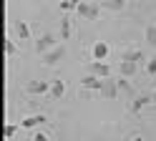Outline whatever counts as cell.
I'll return each mask as SVG.
<instances>
[{
	"label": "cell",
	"mask_w": 156,
	"mask_h": 141,
	"mask_svg": "<svg viewBox=\"0 0 156 141\" xmlns=\"http://www.w3.org/2000/svg\"><path fill=\"white\" fill-rule=\"evenodd\" d=\"M55 48V38L53 35H41V38H38L35 40V50H38V53H51V50Z\"/></svg>",
	"instance_id": "6da1fadb"
},
{
	"label": "cell",
	"mask_w": 156,
	"mask_h": 141,
	"mask_svg": "<svg viewBox=\"0 0 156 141\" xmlns=\"http://www.w3.org/2000/svg\"><path fill=\"white\" fill-rule=\"evenodd\" d=\"M91 56H93V60H98V63H106V58H108V43H103V40L93 43Z\"/></svg>",
	"instance_id": "7a4b0ae2"
},
{
	"label": "cell",
	"mask_w": 156,
	"mask_h": 141,
	"mask_svg": "<svg viewBox=\"0 0 156 141\" xmlns=\"http://www.w3.org/2000/svg\"><path fill=\"white\" fill-rule=\"evenodd\" d=\"M28 93H51V83H45V81H30V83L25 86Z\"/></svg>",
	"instance_id": "3957f363"
},
{
	"label": "cell",
	"mask_w": 156,
	"mask_h": 141,
	"mask_svg": "<svg viewBox=\"0 0 156 141\" xmlns=\"http://www.w3.org/2000/svg\"><path fill=\"white\" fill-rule=\"evenodd\" d=\"M88 70H91V76H96V78H106V76L111 73V68H108V63H98V60H93Z\"/></svg>",
	"instance_id": "277c9868"
},
{
	"label": "cell",
	"mask_w": 156,
	"mask_h": 141,
	"mask_svg": "<svg viewBox=\"0 0 156 141\" xmlns=\"http://www.w3.org/2000/svg\"><path fill=\"white\" fill-rule=\"evenodd\" d=\"M78 15L96 18V15H98V5H93V3H78Z\"/></svg>",
	"instance_id": "5b68a950"
},
{
	"label": "cell",
	"mask_w": 156,
	"mask_h": 141,
	"mask_svg": "<svg viewBox=\"0 0 156 141\" xmlns=\"http://www.w3.org/2000/svg\"><path fill=\"white\" fill-rule=\"evenodd\" d=\"M81 86H83V88H91V91H103V81L96 78V76H86V78L81 81Z\"/></svg>",
	"instance_id": "8992f818"
},
{
	"label": "cell",
	"mask_w": 156,
	"mask_h": 141,
	"mask_svg": "<svg viewBox=\"0 0 156 141\" xmlns=\"http://www.w3.org/2000/svg\"><path fill=\"white\" fill-rule=\"evenodd\" d=\"M149 103H154V96H136L133 103H131V111H133V114H139V111L144 106H149Z\"/></svg>",
	"instance_id": "52a82bcc"
},
{
	"label": "cell",
	"mask_w": 156,
	"mask_h": 141,
	"mask_svg": "<svg viewBox=\"0 0 156 141\" xmlns=\"http://www.w3.org/2000/svg\"><path fill=\"white\" fill-rule=\"evenodd\" d=\"M61 58H63V48H53L51 53H45V56H43V60H45L48 66H53V63H58V60H61Z\"/></svg>",
	"instance_id": "ba28073f"
},
{
	"label": "cell",
	"mask_w": 156,
	"mask_h": 141,
	"mask_svg": "<svg viewBox=\"0 0 156 141\" xmlns=\"http://www.w3.org/2000/svg\"><path fill=\"white\" fill-rule=\"evenodd\" d=\"M63 93H66V83H63L61 78H55L53 83H51V96H53V98H61Z\"/></svg>",
	"instance_id": "9c48e42d"
},
{
	"label": "cell",
	"mask_w": 156,
	"mask_h": 141,
	"mask_svg": "<svg viewBox=\"0 0 156 141\" xmlns=\"http://www.w3.org/2000/svg\"><path fill=\"white\" fill-rule=\"evenodd\" d=\"M45 121V114H35V116H30V118H23V128H33V126H38V124H43Z\"/></svg>",
	"instance_id": "30bf717a"
},
{
	"label": "cell",
	"mask_w": 156,
	"mask_h": 141,
	"mask_svg": "<svg viewBox=\"0 0 156 141\" xmlns=\"http://www.w3.org/2000/svg\"><path fill=\"white\" fill-rule=\"evenodd\" d=\"M141 58H144V53H141L139 48H131V50H126V53H123V60H129V63H139Z\"/></svg>",
	"instance_id": "8fae6325"
},
{
	"label": "cell",
	"mask_w": 156,
	"mask_h": 141,
	"mask_svg": "<svg viewBox=\"0 0 156 141\" xmlns=\"http://www.w3.org/2000/svg\"><path fill=\"white\" fill-rule=\"evenodd\" d=\"M119 70L123 73V78H126V76H133V73H136V63H129V60H121Z\"/></svg>",
	"instance_id": "7c38bea8"
},
{
	"label": "cell",
	"mask_w": 156,
	"mask_h": 141,
	"mask_svg": "<svg viewBox=\"0 0 156 141\" xmlns=\"http://www.w3.org/2000/svg\"><path fill=\"white\" fill-rule=\"evenodd\" d=\"M146 40H149V45L156 48V25H149V28H146Z\"/></svg>",
	"instance_id": "4fadbf2b"
},
{
	"label": "cell",
	"mask_w": 156,
	"mask_h": 141,
	"mask_svg": "<svg viewBox=\"0 0 156 141\" xmlns=\"http://www.w3.org/2000/svg\"><path fill=\"white\" fill-rule=\"evenodd\" d=\"M68 35H71V20L63 18L61 20V38H68Z\"/></svg>",
	"instance_id": "5bb4252c"
},
{
	"label": "cell",
	"mask_w": 156,
	"mask_h": 141,
	"mask_svg": "<svg viewBox=\"0 0 156 141\" xmlns=\"http://www.w3.org/2000/svg\"><path fill=\"white\" fill-rule=\"evenodd\" d=\"M15 30H18V35H20V38H28V35H30V28H28V23H18Z\"/></svg>",
	"instance_id": "9a60e30c"
},
{
	"label": "cell",
	"mask_w": 156,
	"mask_h": 141,
	"mask_svg": "<svg viewBox=\"0 0 156 141\" xmlns=\"http://www.w3.org/2000/svg\"><path fill=\"white\" fill-rule=\"evenodd\" d=\"M103 5L111 8V10H121L123 8V0H103Z\"/></svg>",
	"instance_id": "2e32d148"
},
{
	"label": "cell",
	"mask_w": 156,
	"mask_h": 141,
	"mask_svg": "<svg viewBox=\"0 0 156 141\" xmlns=\"http://www.w3.org/2000/svg\"><path fill=\"white\" fill-rule=\"evenodd\" d=\"M116 88H119L116 83H103V93L108 96V98H113V96H116Z\"/></svg>",
	"instance_id": "e0dca14e"
},
{
	"label": "cell",
	"mask_w": 156,
	"mask_h": 141,
	"mask_svg": "<svg viewBox=\"0 0 156 141\" xmlns=\"http://www.w3.org/2000/svg\"><path fill=\"white\" fill-rule=\"evenodd\" d=\"M116 86H119L121 91H126V93H133V88L129 86V81H126V78H119V81H116Z\"/></svg>",
	"instance_id": "ac0fdd59"
},
{
	"label": "cell",
	"mask_w": 156,
	"mask_h": 141,
	"mask_svg": "<svg viewBox=\"0 0 156 141\" xmlns=\"http://www.w3.org/2000/svg\"><path fill=\"white\" fill-rule=\"evenodd\" d=\"M78 3H81V0H63L61 8H63V10H73V8L78 10Z\"/></svg>",
	"instance_id": "d6986e66"
},
{
	"label": "cell",
	"mask_w": 156,
	"mask_h": 141,
	"mask_svg": "<svg viewBox=\"0 0 156 141\" xmlns=\"http://www.w3.org/2000/svg\"><path fill=\"white\" fill-rule=\"evenodd\" d=\"M146 73H151V76L156 73V56H154V58L149 60V63H146Z\"/></svg>",
	"instance_id": "ffe728a7"
},
{
	"label": "cell",
	"mask_w": 156,
	"mask_h": 141,
	"mask_svg": "<svg viewBox=\"0 0 156 141\" xmlns=\"http://www.w3.org/2000/svg\"><path fill=\"white\" fill-rule=\"evenodd\" d=\"M15 131H18V126H15V124H5V136H8V139L15 136Z\"/></svg>",
	"instance_id": "44dd1931"
},
{
	"label": "cell",
	"mask_w": 156,
	"mask_h": 141,
	"mask_svg": "<svg viewBox=\"0 0 156 141\" xmlns=\"http://www.w3.org/2000/svg\"><path fill=\"white\" fill-rule=\"evenodd\" d=\"M5 50H8V56H13V53H15V45H13V40H10V38L5 40Z\"/></svg>",
	"instance_id": "7402d4cb"
},
{
	"label": "cell",
	"mask_w": 156,
	"mask_h": 141,
	"mask_svg": "<svg viewBox=\"0 0 156 141\" xmlns=\"http://www.w3.org/2000/svg\"><path fill=\"white\" fill-rule=\"evenodd\" d=\"M33 141H48V136H45V134H41V131H38V134H33Z\"/></svg>",
	"instance_id": "603a6c76"
},
{
	"label": "cell",
	"mask_w": 156,
	"mask_h": 141,
	"mask_svg": "<svg viewBox=\"0 0 156 141\" xmlns=\"http://www.w3.org/2000/svg\"><path fill=\"white\" fill-rule=\"evenodd\" d=\"M131 141H146V139H144V136H133Z\"/></svg>",
	"instance_id": "cb8c5ba5"
},
{
	"label": "cell",
	"mask_w": 156,
	"mask_h": 141,
	"mask_svg": "<svg viewBox=\"0 0 156 141\" xmlns=\"http://www.w3.org/2000/svg\"><path fill=\"white\" fill-rule=\"evenodd\" d=\"M154 103H156V93H154Z\"/></svg>",
	"instance_id": "d4e9b609"
}]
</instances>
